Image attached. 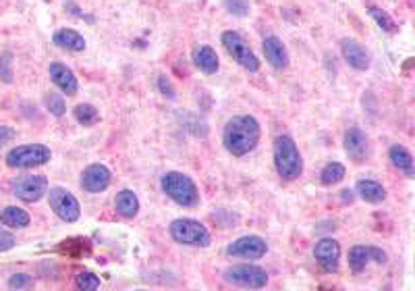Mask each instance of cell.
<instances>
[{"label":"cell","instance_id":"4316f807","mask_svg":"<svg viewBox=\"0 0 415 291\" xmlns=\"http://www.w3.org/2000/svg\"><path fill=\"white\" fill-rule=\"evenodd\" d=\"M75 287L84 291H95L100 290V277L93 273H79L75 277Z\"/></svg>","mask_w":415,"mask_h":291},{"label":"cell","instance_id":"ac0fdd59","mask_svg":"<svg viewBox=\"0 0 415 291\" xmlns=\"http://www.w3.org/2000/svg\"><path fill=\"white\" fill-rule=\"evenodd\" d=\"M191 58H193V65L199 71L208 73V75H212V73L218 71L220 60H218V54H216V50L212 48V46H197V48L193 50Z\"/></svg>","mask_w":415,"mask_h":291},{"label":"cell","instance_id":"5b68a950","mask_svg":"<svg viewBox=\"0 0 415 291\" xmlns=\"http://www.w3.org/2000/svg\"><path fill=\"white\" fill-rule=\"evenodd\" d=\"M52 152L44 144H23L13 148L6 154V164L11 169H34V167H42L50 160Z\"/></svg>","mask_w":415,"mask_h":291},{"label":"cell","instance_id":"7a4b0ae2","mask_svg":"<svg viewBox=\"0 0 415 291\" xmlns=\"http://www.w3.org/2000/svg\"><path fill=\"white\" fill-rule=\"evenodd\" d=\"M275 167L282 181H295L303 173V158L293 138L278 136L275 140Z\"/></svg>","mask_w":415,"mask_h":291},{"label":"cell","instance_id":"ffe728a7","mask_svg":"<svg viewBox=\"0 0 415 291\" xmlns=\"http://www.w3.org/2000/svg\"><path fill=\"white\" fill-rule=\"evenodd\" d=\"M388 158H390V162L399 169V171H403L407 177H414L415 175V167H414V156H411V152L405 148V146H390V150H388Z\"/></svg>","mask_w":415,"mask_h":291},{"label":"cell","instance_id":"6da1fadb","mask_svg":"<svg viewBox=\"0 0 415 291\" xmlns=\"http://www.w3.org/2000/svg\"><path fill=\"white\" fill-rule=\"evenodd\" d=\"M260 123L251 115H237L231 121H227L225 131H223V142L225 148L232 156H245L249 154L258 142H260Z\"/></svg>","mask_w":415,"mask_h":291},{"label":"cell","instance_id":"8fae6325","mask_svg":"<svg viewBox=\"0 0 415 291\" xmlns=\"http://www.w3.org/2000/svg\"><path fill=\"white\" fill-rule=\"evenodd\" d=\"M268 252V243L264 242L262 238L258 235H247V238H241L237 242H232L229 247H227V254L232 256V258H243V260H260L264 258Z\"/></svg>","mask_w":415,"mask_h":291},{"label":"cell","instance_id":"9a60e30c","mask_svg":"<svg viewBox=\"0 0 415 291\" xmlns=\"http://www.w3.org/2000/svg\"><path fill=\"white\" fill-rule=\"evenodd\" d=\"M50 79L67 96H75L77 90H79V84H77L75 73L67 65H62V63H50Z\"/></svg>","mask_w":415,"mask_h":291},{"label":"cell","instance_id":"30bf717a","mask_svg":"<svg viewBox=\"0 0 415 291\" xmlns=\"http://www.w3.org/2000/svg\"><path fill=\"white\" fill-rule=\"evenodd\" d=\"M13 192L23 202H38L48 192V179L44 175H25L13 181Z\"/></svg>","mask_w":415,"mask_h":291},{"label":"cell","instance_id":"8992f818","mask_svg":"<svg viewBox=\"0 0 415 291\" xmlns=\"http://www.w3.org/2000/svg\"><path fill=\"white\" fill-rule=\"evenodd\" d=\"M225 281L241 290H264L268 285V275L256 264H237L225 271Z\"/></svg>","mask_w":415,"mask_h":291},{"label":"cell","instance_id":"277c9868","mask_svg":"<svg viewBox=\"0 0 415 291\" xmlns=\"http://www.w3.org/2000/svg\"><path fill=\"white\" fill-rule=\"evenodd\" d=\"M171 238L181 245L191 247H208L210 245V231L204 223L193 221V219H177L169 227Z\"/></svg>","mask_w":415,"mask_h":291},{"label":"cell","instance_id":"7c38bea8","mask_svg":"<svg viewBox=\"0 0 415 291\" xmlns=\"http://www.w3.org/2000/svg\"><path fill=\"white\" fill-rule=\"evenodd\" d=\"M314 258L322 266L324 273H336L341 260V245L332 238H324L314 245Z\"/></svg>","mask_w":415,"mask_h":291},{"label":"cell","instance_id":"9c48e42d","mask_svg":"<svg viewBox=\"0 0 415 291\" xmlns=\"http://www.w3.org/2000/svg\"><path fill=\"white\" fill-rule=\"evenodd\" d=\"M369 262L384 264L386 262V252L380 250L378 245H364V243L353 245L349 250V269L353 273H364Z\"/></svg>","mask_w":415,"mask_h":291},{"label":"cell","instance_id":"d4e9b609","mask_svg":"<svg viewBox=\"0 0 415 291\" xmlns=\"http://www.w3.org/2000/svg\"><path fill=\"white\" fill-rule=\"evenodd\" d=\"M73 117H75V121H77L79 125H84V127L95 125V123L100 121V115H98V110L93 108L92 104H77V106L73 108Z\"/></svg>","mask_w":415,"mask_h":291},{"label":"cell","instance_id":"e0dca14e","mask_svg":"<svg viewBox=\"0 0 415 291\" xmlns=\"http://www.w3.org/2000/svg\"><path fill=\"white\" fill-rule=\"evenodd\" d=\"M262 50H264L266 60H268L275 69H286V67H289V54H286V48H284V44L278 40L277 36H268V38L262 42Z\"/></svg>","mask_w":415,"mask_h":291},{"label":"cell","instance_id":"4fadbf2b","mask_svg":"<svg viewBox=\"0 0 415 291\" xmlns=\"http://www.w3.org/2000/svg\"><path fill=\"white\" fill-rule=\"evenodd\" d=\"M110 179H112V175H110L108 167L93 162L90 167H86V171L81 173V188L90 194H100L110 186Z\"/></svg>","mask_w":415,"mask_h":291},{"label":"cell","instance_id":"e575fe53","mask_svg":"<svg viewBox=\"0 0 415 291\" xmlns=\"http://www.w3.org/2000/svg\"><path fill=\"white\" fill-rule=\"evenodd\" d=\"M343 198H345V200H343V202H345V204H351V202H353V192H349V190H345V192H343Z\"/></svg>","mask_w":415,"mask_h":291},{"label":"cell","instance_id":"4dcf8cb0","mask_svg":"<svg viewBox=\"0 0 415 291\" xmlns=\"http://www.w3.org/2000/svg\"><path fill=\"white\" fill-rule=\"evenodd\" d=\"M15 235L13 233H6V231H2L0 229V252H8V250H13L15 247Z\"/></svg>","mask_w":415,"mask_h":291},{"label":"cell","instance_id":"ba28073f","mask_svg":"<svg viewBox=\"0 0 415 291\" xmlns=\"http://www.w3.org/2000/svg\"><path fill=\"white\" fill-rule=\"evenodd\" d=\"M48 202L50 208L54 210V214L58 219H62L65 223H77L81 216V206L77 202V198L71 194L65 188H52L48 192Z\"/></svg>","mask_w":415,"mask_h":291},{"label":"cell","instance_id":"f546056e","mask_svg":"<svg viewBox=\"0 0 415 291\" xmlns=\"http://www.w3.org/2000/svg\"><path fill=\"white\" fill-rule=\"evenodd\" d=\"M32 283H34V279L29 275H25V273H17V275H13L8 279V287L11 290H25V287H32Z\"/></svg>","mask_w":415,"mask_h":291},{"label":"cell","instance_id":"836d02e7","mask_svg":"<svg viewBox=\"0 0 415 291\" xmlns=\"http://www.w3.org/2000/svg\"><path fill=\"white\" fill-rule=\"evenodd\" d=\"M8 63H11V54H6L2 58V63H0V71L4 75V82H11V67H8Z\"/></svg>","mask_w":415,"mask_h":291},{"label":"cell","instance_id":"52a82bcc","mask_svg":"<svg viewBox=\"0 0 415 291\" xmlns=\"http://www.w3.org/2000/svg\"><path fill=\"white\" fill-rule=\"evenodd\" d=\"M223 46L232 56V60H237L243 69H247L249 73H256L260 69V58L256 56V52L251 46L245 42V38L237 32H225L223 34Z\"/></svg>","mask_w":415,"mask_h":291},{"label":"cell","instance_id":"cb8c5ba5","mask_svg":"<svg viewBox=\"0 0 415 291\" xmlns=\"http://www.w3.org/2000/svg\"><path fill=\"white\" fill-rule=\"evenodd\" d=\"M345 173H347V169H345L343 162H328L320 173V181H322V186L341 183L345 179Z\"/></svg>","mask_w":415,"mask_h":291},{"label":"cell","instance_id":"d6a6232c","mask_svg":"<svg viewBox=\"0 0 415 291\" xmlns=\"http://www.w3.org/2000/svg\"><path fill=\"white\" fill-rule=\"evenodd\" d=\"M15 129L13 127H6V125H0V146L8 144V142H13L15 140Z\"/></svg>","mask_w":415,"mask_h":291},{"label":"cell","instance_id":"2e32d148","mask_svg":"<svg viewBox=\"0 0 415 291\" xmlns=\"http://www.w3.org/2000/svg\"><path fill=\"white\" fill-rule=\"evenodd\" d=\"M341 52L343 58L349 63V67H353L355 71H366L369 69V54L360 42L355 40H343L341 42Z\"/></svg>","mask_w":415,"mask_h":291},{"label":"cell","instance_id":"d6986e66","mask_svg":"<svg viewBox=\"0 0 415 291\" xmlns=\"http://www.w3.org/2000/svg\"><path fill=\"white\" fill-rule=\"evenodd\" d=\"M52 40H54L56 46H60V48L65 50H71V52H81V50H86V40H84V36H81L79 32H75V30H67V27L56 30L54 36H52Z\"/></svg>","mask_w":415,"mask_h":291},{"label":"cell","instance_id":"603a6c76","mask_svg":"<svg viewBox=\"0 0 415 291\" xmlns=\"http://www.w3.org/2000/svg\"><path fill=\"white\" fill-rule=\"evenodd\" d=\"M114 206H117V212H119L123 219H133V216H138L139 200L138 195L133 194L131 190L119 192L117 198H114Z\"/></svg>","mask_w":415,"mask_h":291},{"label":"cell","instance_id":"7402d4cb","mask_svg":"<svg viewBox=\"0 0 415 291\" xmlns=\"http://www.w3.org/2000/svg\"><path fill=\"white\" fill-rule=\"evenodd\" d=\"M32 221V216L23 210V208H17V206H6L0 210V223L11 227V229H23L27 227Z\"/></svg>","mask_w":415,"mask_h":291},{"label":"cell","instance_id":"44dd1931","mask_svg":"<svg viewBox=\"0 0 415 291\" xmlns=\"http://www.w3.org/2000/svg\"><path fill=\"white\" fill-rule=\"evenodd\" d=\"M355 192L368 204H380V202L386 200V190L382 188V183L374 181V179H360Z\"/></svg>","mask_w":415,"mask_h":291},{"label":"cell","instance_id":"f1b7e54d","mask_svg":"<svg viewBox=\"0 0 415 291\" xmlns=\"http://www.w3.org/2000/svg\"><path fill=\"white\" fill-rule=\"evenodd\" d=\"M225 6L235 17H245L249 13V2L247 0H225Z\"/></svg>","mask_w":415,"mask_h":291},{"label":"cell","instance_id":"83f0119b","mask_svg":"<svg viewBox=\"0 0 415 291\" xmlns=\"http://www.w3.org/2000/svg\"><path fill=\"white\" fill-rule=\"evenodd\" d=\"M46 108L54 117H62L67 112V104L58 94H46Z\"/></svg>","mask_w":415,"mask_h":291},{"label":"cell","instance_id":"5bb4252c","mask_svg":"<svg viewBox=\"0 0 415 291\" xmlns=\"http://www.w3.org/2000/svg\"><path fill=\"white\" fill-rule=\"evenodd\" d=\"M343 144H345V150H347L349 158H353V160H357V162H362V160L368 158L369 142L368 138H366V134H364L360 127H349V129L345 131Z\"/></svg>","mask_w":415,"mask_h":291},{"label":"cell","instance_id":"484cf974","mask_svg":"<svg viewBox=\"0 0 415 291\" xmlns=\"http://www.w3.org/2000/svg\"><path fill=\"white\" fill-rule=\"evenodd\" d=\"M369 17L384 30V32H388V34H397L399 32V25H397V21L386 13V11H382V8H378V6H369Z\"/></svg>","mask_w":415,"mask_h":291},{"label":"cell","instance_id":"3957f363","mask_svg":"<svg viewBox=\"0 0 415 291\" xmlns=\"http://www.w3.org/2000/svg\"><path fill=\"white\" fill-rule=\"evenodd\" d=\"M160 183H162V192L183 208H193L199 202V190L189 175L171 171V173L162 175Z\"/></svg>","mask_w":415,"mask_h":291},{"label":"cell","instance_id":"1f68e13d","mask_svg":"<svg viewBox=\"0 0 415 291\" xmlns=\"http://www.w3.org/2000/svg\"><path fill=\"white\" fill-rule=\"evenodd\" d=\"M158 88H160V92H162V96H169V98H175V92H173V86H171V82L164 77V75H158Z\"/></svg>","mask_w":415,"mask_h":291}]
</instances>
